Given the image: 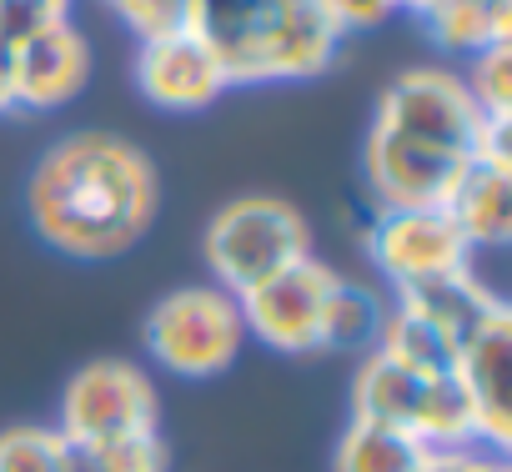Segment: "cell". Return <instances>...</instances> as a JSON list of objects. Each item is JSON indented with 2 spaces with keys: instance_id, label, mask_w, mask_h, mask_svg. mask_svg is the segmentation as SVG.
I'll return each mask as SVG.
<instances>
[{
  "instance_id": "6da1fadb",
  "label": "cell",
  "mask_w": 512,
  "mask_h": 472,
  "mask_svg": "<svg viewBox=\"0 0 512 472\" xmlns=\"http://www.w3.org/2000/svg\"><path fill=\"white\" fill-rule=\"evenodd\" d=\"M156 161L116 131L56 136L26 176V221L66 262H116L156 226Z\"/></svg>"
},
{
  "instance_id": "7a4b0ae2",
  "label": "cell",
  "mask_w": 512,
  "mask_h": 472,
  "mask_svg": "<svg viewBox=\"0 0 512 472\" xmlns=\"http://www.w3.org/2000/svg\"><path fill=\"white\" fill-rule=\"evenodd\" d=\"M191 31L216 51L231 91L317 81L347 41L322 0H196Z\"/></svg>"
},
{
  "instance_id": "3957f363",
  "label": "cell",
  "mask_w": 512,
  "mask_h": 472,
  "mask_svg": "<svg viewBox=\"0 0 512 472\" xmlns=\"http://www.w3.org/2000/svg\"><path fill=\"white\" fill-rule=\"evenodd\" d=\"M307 257H317L312 221L302 216V206H292L287 196H272V191L231 196L226 206L211 211V221L201 231V262L211 272L206 282H216L231 297L272 282L277 272H287Z\"/></svg>"
},
{
  "instance_id": "277c9868",
  "label": "cell",
  "mask_w": 512,
  "mask_h": 472,
  "mask_svg": "<svg viewBox=\"0 0 512 472\" xmlns=\"http://www.w3.org/2000/svg\"><path fill=\"white\" fill-rule=\"evenodd\" d=\"M141 347L151 367L176 382H216L246 352L241 302L216 282H186L151 302L141 322Z\"/></svg>"
},
{
  "instance_id": "5b68a950",
  "label": "cell",
  "mask_w": 512,
  "mask_h": 472,
  "mask_svg": "<svg viewBox=\"0 0 512 472\" xmlns=\"http://www.w3.org/2000/svg\"><path fill=\"white\" fill-rule=\"evenodd\" d=\"M352 417L407 432L422 447H457L472 437V412L452 382V372H422L372 347L352 367Z\"/></svg>"
},
{
  "instance_id": "8992f818",
  "label": "cell",
  "mask_w": 512,
  "mask_h": 472,
  "mask_svg": "<svg viewBox=\"0 0 512 472\" xmlns=\"http://www.w3.org/2000/svg\"><path fill=\"white\" fill-rule=\"evenodd\" d=\"M377 131L402 136L412 146H432L462 161H477L487 146L512 141V126H492L472 96L462 71L452 66H407L402 76H392L377 96Z\"/></svg>"
},
{
  "instance_id": "52a82bcc",
  "label": "cell",
  "mask_w": 512,
  "mask_h": 472,
  "mask_svg": "<svg viewBox=\"0 0 512 472\" xmlns=\"http://www.w3.org/2000/svg\"><path fill=\"white\" fill-rule=\"evenodd\" d=\"M56 427L76 452H91L136 432H161V392L141 362L91 357L66 377L61 402H56Z\"/></svg>"
},
{
  "instance_id": "ba28073f",
  "label": "cell",
  "mask_w": 512,
  "mask_h": 472,
  "mask_svg": "<svg viewBox=\"0 0 512 472\" xmlns=\"http://www.w3.org/2000/svg\"><path fill=\"white\" fill-rule=\"evenodd\" d=\"M367 262L377 272V287L387 297L427 287L452 272H472V247L462 242V231L442 206H382L372 211L362 231Z\"/></svg>"
},
{
  "instance_id": "9c48e42d",
  "label": "cell",
  "mask_w": 512,
  "mask_h": 472,
  "mask_svg": "<svg viewBox=\"0 0 512 472\" xmlns=\"http://www.w3.org/2000/svg\"><path fill=\"white\" fill-rule=\"evenodd\" d=\"M332 282H337V267H327L322 257H307L277 272L272 282L241 292L236 302H241L246 342H262L267 352H282V357H317Z\"/></svg>"
},
{
  "instance_id": "30bf717a",
  "label": "cell",
  "mask_w": 512,
  "mask_h": 472,
  "mask_svg": "<svg viewBox=\"0 0 512 472\" xmlns=\"http://www.w3.org/2000/svg\"><path fill=\"white\" fill-rule=\"evenodd\" d=\"M131 81H136L141 101H151L166 116L211 111L231 91L216 51L196 31H171V36L141 41L136 46V61H131Z\"/></svg>"
},
{
  "instance_id": "8fae6325",
  "label": "cell",
  "mask_w": 512,
  "mask_h": 472,
  "mask_svg": "<svg viewBox=\"0 0 512 472\" xmlns=\"http://www.w3.org/2000/svg\"><path fill=\"white\" fill-rule=\"evenodd\" d=\"M507 362H512V307L487 317L457 342L452 382L472 412V437L492 452L512 447V402H507Z\"/></svg>"
},
{
  "instance_id": "7c38bea8",
  "label": "cell",
  "mask_w": 512,
  "mask_h": 472,
  "mask_svg": "<svg viewBox=\"0 0 512 472\" xmlns=\"http://www.w3.org/2000/svg\"><path fill=\"white\" fill-rule=\"evenodd\" d=\"M91 71H96V56H91L86 31H76V21H61L46 36L16 46V116L66 111L91 86Z\"/></svg>"
},
{
  "instance_id": "4fadbf2b",
  "label": "cell",
  "mask_w": 512,
  "mask_h": 472,
  "mask_svg": "<svg viewBox=\"0 0 512 472\" xmlns=\"http://www.w3.org/2000/svg\"><path fill=\"white\" fill-rule=\"evenodd\" d=\"M442 211L462 231V242L477 252H502L512 242V141L487 146L447 191Z\"/></svg>"
},
{
  "instance_id": "5bb4252c",
  "label": "cell",
  "mask_w": 512,
  "mask_h": 472,
  "mask_svg": "<svg viewBox=\"0 0 512 472\" xmlns=\"http://www.w3.org/2000/svg\"><path fill=\"white\" fill-rule=\"evenodd\" d=\"M392 307H402L407 317L427 322L432 332H442L447 342H462L472 327H482L487 317H497L507 307V297H497L477 272H452V277H437L427 287H412V292H397Z\"/></svg>"
},
{
  "instance_id": "9a60e30c",
  "label": "cell",
  "mask_w": 512,
  "mask_h": 472,
  "mask_svg": "<svg viewBox=\"0 0 512 472\" xmlns=\"http://www.w3.org/2000/svg\"><path fill=\"white\" fill-rule=\"evenodd\" d=\"M412 11L422 16L427 41L457 61L512 41V0H417Z\"/></svg>"
},
{
  "instance_id": "2e32d148",
  "label": "cell",
  "mask_w": 512,
  "mask_h": 472,
  "mask_svg": "<svg viewBox=\"0 0 512 472\" xmlns=\"http://www.w3.org/2000/svg\"><path fill=\"white\" fill-rule=\"evenodd\" d=\"M387 317H392V297L377 282L337 272L332 297H327V317H322V352H337V357L372 352L387 332Z\"/></svg>"
},
{
  "instance_id": "e0dca14e",
  "label": "cell",
  "mask_w": 512,
  "mask_h": 472,
  "mask_svg": "<svg viewBox=\"0 0 512 472\" xmlns=\"http://www.w3.org/2000/svg\"><path fill=\"white\" fill-rule=\"evenodd\" d=\"M422 452L427 447L412 442L397 427L347 417V427H342V437L332 447V472H417Z\"/></svg>"
},
{
  "instance_id": "ac0fdd59",
  "label": "cell",
  "mask_w": 512,
  "mask_h": 472,
  "mask_svg": "<svg viewBox=\"0 0 512 472\" xmlns=\"http://www.w3.org/2000/svg\"><path fill=\"white\" fill-rule=\"evenodd\" d=\"M0 472H81V452L56 422H11L0 427Z\"/></svg>"
},
{
  "instance_id": "d6986e66",
  "label": "cell",
  "mask_w": 512,
  "mask_h": 472,
  "mask_svg": "<svg viewBox=\"0 0 512 472\" xmlns=\"http://www.w3.org/2000/svg\"><path fill=\"white\" fill-rule=\"evenodd\" d=\"M467 96L492 126H512V41L467 56Z\"/></svg>"
},
{
  "instance_id": "ffe728a7",
  "label": "cell",
  "mask_w": 512,
  "mask_h": 472,
  "mask_svg": "<svg viewBox=\"0 0 512 472\" xmlns=\"http://www.w3.org/2000/svg\"><path fill=\"white\" fill-rule=\"evenodd\" d=\"M101 11L141 46V41H156L171 31H191L196 0H101Z\"/></svg>"
},
{
  "instance_id": "44dd1931",
  "label": "cell",
  "mask_w": 512,
  "mask_h": 472,
  "mask_svg": "<svg viewBox=\"0 0 512 472\" xmlns=\"http://www.w3.org/2000/svg\"><path fill=\"white\" fill-rule=\"evenodd\" d=\"M81 472H171V447L161 432H136L81 452Z\"/></svg>"
},
{
  "instance_id": "7402d4cb",
  "label": "cell",
  "mask_w": 512,
  "mask_h": 472,
  "mask_svg": "<svg viewBox=\"0 0 512 472\" xmlns=\"http://www.w3.org/2000/svg\"><path fill=\"white\" fill-rule=\"evenodd\" d=\"M61 21H71V11L51 6V0H0V41H6L11 51L46 36Z\"/></svg>"
},
{
  "instance_id": "603a6c76",
  "label": "cell",
  "mask_w": 512,
  "mask_h": 472,
  "mask_svg": "<svg viewBox=\"0 0 512 472\" xmlns=\"http://www.w3.org/2000/svg\"><path fill=\"white\" fill-rule=\"evenodd\" d=\"M417 472H512L507 452H492L482 442H457V447H427Z\"/></svg>"
},
{
  "instance_id": "cb8c5ba5",
  "label": "cell",
  "mask_w": 512,
  "mask_h": 472,
  "mask_svg": "<svg viewBox=\"0 0 512 472\" xmlns=\"http://www.w3.org/2000/svg\"><path fill=\"white\" fill-rule=\"evenodd\" d=\"M322 11L332 16V26L342 36H357V31H377L397 16V0H322Z\"/></svg>"
},
{
  "instance_id": "d4e9b609",
  "label": "cell",
  "mask_w": 512,
  "mask_h": 472,
  "mask_svg": "<svg viewBox=\"0 0 512 472\" xmlns=\"http://www.w3.org/2000/svg\"><path fill=\"white\" fill-rule=\"evenodd\" d=\"M0 116H16V51L0 41Z\"/></svg>"
},
{
  "instance_id": "484cf974",
  "label": "cell",
  "mask_w": 512,
  "mask_h": 472,
  "mask_svg": "<svg viewBox=\"0 0 512 472\" xmlns=\"http://www.w3.org/2000/svg\"><path fill=\"white\" fill-rule=\"evenodd\" d=\"M51 6H61V11H76V0H51Z\"/></svg>"
},
{
  "instance_id": "4316f807",
  "label": "cell",
  "mask_w": 512,
  "mask_h": 472,
  "mask_svg": "<svg viewBox=\"0 0 512 472\" xmlns=\"http://www.w3.org/2000/svg\"><path fill=\"white\" fill-rule=\"evenodd\" d=\"M417 6V0H397V11H412Z\"/></svg>"
}]
</instances>
